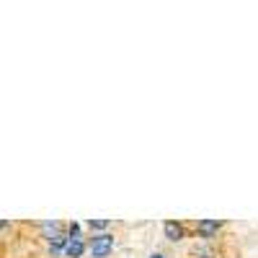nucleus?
Segmentation results:
<instances>
[{
  "label": "nucleus",
  "mask_w": 258,
  "mask_h": 258,
  "mask_svg": "<svg viewBox=\"0 0 258 258\" xmlns=\"http://www.w3.org/2000/svg\"><path fill=\"white\" fill-rule=\"evenodd\" d=\"M88 250H91L93 258H106V255L114 250V235H109V232L93 235L91 243H88Z\"/></svg>",
  "instance_id": "1"
},
{
  "label": "nucleus",
  "mask_w": 258,
  "mask_h": 258,
  "mask_svg": "<svg viewBox=\"0 0 258 258\" xmlns=\"http://www.w3.org/2000/svg\"><path fill=\"white\" fill-rule=\"evenodd\" d=\"M163 232H165V238H168L170 243H178V240H183V235H186L183 225H181V222H176V220H168V222L163 225Z\"/></svg>",
  "instance_id": "2"
},
{
  "label": "nucleus",
  "mask_w": 258,
  "mask_h": 258,
  "mask_svg": "<svg viewBox=\"0 0 258 258\" xmlns=\"http://www.w3.org/2000/svg\"><path fill=\"white\" fill-rule=\"evenodd\" d=\"M220 227H222V222H217V220H199V222H197L199 238H214Z\"/></svg>",
  "instance_id": "3"
},
{
  "label": "nucleus",
  "mask_w": 258,
  "mask_h": 258,
  "mask_svg": "<svg viewBox=\"0 0 258 258\" xmlns=\"http://www.w3.org/2000/svg\"><path fill=\"white\" fill-rule=\"evenodd\" d=\"M85 253V243L80 238H70L68 248H64V255H70V258H80Z\"/></svg>",
  "instance_id": "4"
},
{
  "label": "nucleus",
  "mask_w": 258,
  "mask_h": 258,
  "mask_svg": "<svg viewBox=\"0 0 258 258\" xmlns=\"http://www.w3.org/2000/svg\"><path fill=\"white\" fill-rule=\"evenodd\" d=\"M39 227H41V235H44L47 240L59 238V222H57V220H52V222H41Z\"/></svg>",
  "instance_id": "5"
},
{
  "label": "nucleus",
  "mask_w": 258,
  "mask_h": 258,
  "mask_svg": "<svg viewBox=\"0 0 258 258\" xmlns=\"http://www.w3.org/2000/svg\"><path fill=\"white\" fill-rule=\"evenodd\" d=\"M68 243H70V238H64V235H59V238H54V240H49V253H52V255H57V253H62L64 248H68Z\"/></svg>",
  "instance_id": "6"
},
{
  "label": "nucleus",
  "mask_w": 258,
  "mask_h": 258,
  "mask_svg": "<svg viewBox=\"0 0 258 258\" xmlns=\"http://www.w3.org/2000/svg\"><path fill=\"white\" fill-rule=\"evenodd\" d=\"M88 227L91 230H106L109 227V220H88Z\"/></svg>",
  "instance_id": "7"
},
{
  "label": "nucleus",
  "mask_w": 258,
  "mask_h": 258,
  "mask_svg": "<svg viewBox=\"0 0 258 258\" xmlns=\"http://www.w3.org/2000/svg\"><path fill=\"white\" fill-rule=\"evenodd\" d=\"M78 232H80V225L78 222H70V238H78Z\"/></svg>",
  "instance_id": "8"
},
{
  "label": "nucleus",
  "mask_w": 258,
  "mask_h": 258,
  "mask_svg": "<svg viewBox=\"0 0 258 258\" xmlns=\"http://www.w3.org/2000/svg\"><path fill=\"white\" fill-rule=\"evenodd\" d=\"M150 258H165V255H160V253H153V255H150Z\"/></svg>",
  "instance_id": "9"
}]
</instances>
